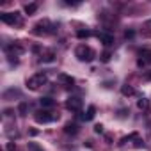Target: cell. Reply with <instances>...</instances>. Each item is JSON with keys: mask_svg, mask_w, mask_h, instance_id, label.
I'll return each instance as SVG.
<instances>
[{"mask_svg": "<svg viewBox=\"0 0 151 151\" xmlns=\"http://www.w3.org/2000/svg\"><path fill=\"white\" fill-rule=\"evenodd\" d=\"M75 55H77L78 60H82V62H91V60H94L96 52L87 45H78L77 50H75Z\"/></svg>", "mask_w": 151, "mask_h": 151, "instance_id": "1", "label": "cell"}, {"mask_svg": "<svg viewBox=\"0 0 151 151\" xmlns=\"http://www.w3.org/2000/svg\"><path fill=\"white\" fill-rule=\"evenodd\" d=\"M48 82V78H46V75L45 73H36L34 77H30L29 80H27V87L30 89V91H37L41 86H45Z\"/></svg>", "mask_w": 151, "mask_h": 151, "instance_id": "2", "label": "cell"}, {"mask_svg": "<svg viewBox=\"0 0 151 151\" xmlns=\"http://www.w3.org/2000/svg\"><path fill=\"white\" fill-rule=\"evenodd\" d=\"M53 30V25L48 22V20H41V22H37L36 25H34V34L36 36H46V34H50Z\"/></svg>", "mask_w": 151, "mask_h": 151, "instance_id": "3", "label": "cell"}, {"mask_svg": "<svg viewBox=\"0 0 151 151\" xmlns=\"http://www.w3.org/2000/svg\"><path fill=\"white\" fill-rule=\"evenodd\" d=\"M34 119H36V123H39V124H48V123H52V121H55L57 119V116H53L52 112H48V110H37L36 114H34Z\"/></svg>", "mask_w": 151, "mask_h": 151, "instance_id": "4", "label": "cell"}, {"mask_svg": "<svg viewBox=\"0 0 151 151\" xmlns=\"http://www.w3.org/2000/svg\"><path fill=\"white\" fill-rule=\"evenodd\" d=\"M0 20L4 23H7V25H18V27L23 23V20H22V16L18 13H2L0 14Z\"/></svg>", "mask_w": 151, "mask_h": 151, "instance_id": "5", "label": "cell"}, {"mask_svg": "<svg viewBox=\"0 0 151 151\" xmlns=\"http://www.w3.org/2000/svg\"><path fill=\"white\" fill-rule=\"evenodd\" d=\"M82 107H84V101H82V98H78V96H69V98L66 100V109L71 110V112H80Z\"/></svg>", "mask_w": 151, "mask_h": 151, "instance_id": "6", "label": "cell"}, {"mask_svg": "<svg viewBox=\"0 0 151 151\" xmlns=\"http://www.w3.org/2000/svg\"><path fill=\"white\" fill-rule=\"evenodd\" d=\"M23 52H25V48H23L20 43H13V45H7V46H6V53H7L9 59H11V57H20Z\"/></svg>", "mask_w": 151, "mask_h": 151, "instance_id": "7", "label": "cell"}, {"mask_svg": "<svg viewBox=\"0 0 151 151\" xmlns=\"http://www.w3.org/2000/svg\"><path fill=\"white\" fill-rule=\"evenodd\" d=\"M96 37H98L100 43H103L105 46H110V45L114 43V36H112V34H107V32H98Z\"/></svg>", "mask_w": 151, "mask_h": 151, "instance_id": "8", "label": "cell"}, {"mask_svg": "<svg viewBox=\"0 0 151 151\" xmlns=\"http://www.w3.org/2000/svg\"><path fill=\"white\" fill-rule=\"evenodd\" d=\"M57 78H59V82H60L62 86H66V87H71V86L75 84V78L69 77V75H66V73H60Z\"/></svg>", "mask_w": 151, "mask_h": 151, "instance_id": "9", "label": "cell"}, {"mask_svg": "<svg viewBox=\"0 0 151 151\" xmlns=\"http://www.w3.org/2000/svg\"><path fill=\"white\" fill-rule=\"evenodd\" d=\"M149 62H151V50H142L140 59H139V66H146Z\"/></svg>", "mask_w": 151, "mask_h": 151, "instance_id": "10", "label": "cell"}, {"mask_svg": "<svg viewBox=\"0 0 151 151\" xmlns=\"http://www.w3.org/2000/svg\"><path fill=\"white\" fill-rule=\"evenodd\" d=\"M94 116H96V107H94V105H89L87 110H86V114L82 116V119H84V121H93Z\"/></svg>", "mask_w": 151, "mask_h": 151, "instance_id": "11", "label": "cell"}, {"mask_svg": "<svg viewBox=\"0 0 151 151\" xmlns=\"http://www.w3.org/2000/svg\"><path fill=\"white\" fill-rule=\"evenodd\" d=\"M64 132H66L68 135H77V133H78V126L75 124V123H66Z\"/></svg>", "mask_w": 151, "mask_h": 151, "instance_id": "12", "label": "cell"}, {"mask_svg": "<svg viewBox=\"0 0 151 151\" xmlns=\"http://www.w3.org/2000/svg\"><path fill=\"white\" fill-rule=\"evenodd\" d=\"M39 103H41V107H43V109H52V107L55 105V101H53L50 96H45V98H41V100H39Z\"/></svg>", "mask_w": 151, "mask_h": 151, "instance_id": "13", "label": "cell"}, {"mask_svg": "<svg viewBox=\"0 0 151 151\" xmlns=\"http://www.w3.org/2000/svg\"><path fill=\"white\" fill-rule=\"evenodd\" d=\"M53 59H55V53L53 52H45L41 55V62H53Z\"/></svg>", "mask_w": 151, "mask_h": 151, "instance_id": "14", "label": "cell"}, {"mask_svg": "<svg viewBox=\"0 0 151 151\" xmlns=\"http://www.w3.org/2000/svg\"><path fill=\"white\" fill-rule=\"evenodd\" d=\"M121 93H123V96H133L135 94V89L130 87V86H123L121 87Z\"/></svg>", "mask_w": 151, "mask_h": 151, "instance_id": "15", "label": "cell"}, {"mask_svg": "<svg viewBox=\"0 0 151 151\" xmlns=\"http://www.w3.org/2000/svg\"><path fill=\"white\" fill-rule=\"evenodd\" d=\"M36 11H37V4H27V6H25V13H27L29 16L34 14Z\"/></svg>", "mask_w": 151, "mask_h": 151, "instance_id": "16", "label": "cell"}, {"mask_svg": "<svg viewBox=\"0 0 151 151\" xmlns=\"http://www.w3.org/2000/svg\"><path fill=\"white\" fill-rule=\"evenodd\" d=\"M77 37L78 39H87V37H91V30H77Z\"/></svg>", "mask_w": 151, "mask_h": 151, "instance_id": "17", "label": "cell"}, {"mask_svg": "<svg viewBox=\"0 0 151 151\" xmlns=\"http://www.w3.org/2000/svg\"><path fill=\"white\" fill-rule=\"evenodd\" d=\"M11 96H20V91H18V89H9V91L4 93V98H6V100H9Z\"/></svg>", "mask_w": 151, "mask_h": 151, "instance_id": "18", "label": "cell"}, {"mask_svg": "<svg viewBox=\"0 0 151 151\" xmlns=\"http://www.w3.org/2000/svg\"><path fill=\"white\" fill-rule=\"evenodd\" d=\"M27 110H29V103H20V107H18V112H20V116H27Z\"/></svg>", "mask_w": 151, "mask_h": 151, "instance_id": "19", "label": "cell"}, {"mask_svg": "<svg viewBox=\"0 0 151 151\" xmlns=\"http://www.w3.org/2000/svg\"><path fill=\"white\" fill-rule=\"evenodd\" d=\"M137 107H139L140 110H146V109H147V100H146V98H140V100L137 101Z\"/></svg>", "mask_w": 151, "mask_h": 151, "instance_id": "20", "label": "cell"}, {"mask_svg": "<svg viewBox=\"0 0 151 151\" xmlns=\"http://www.w3.org/2000/svg\"><path fill=\"white\" fill-rule=\"evenodd\" d=\"M110 57H112V55H110V52H103V53L100 55L101 62H109V60H110Z\"/></svg>", "mask_w": 151, "mask_h": 151, "instance_id": "21", "label": "cell"}, {"mask_svg": "<svg viewBox=\"0 0 151 151\" xmlns=\"http://www.w3.org/2000/svg\"><path fill=\"white\" fill-rule=\"evenodd\" d=\"M29 149H30V151H43V149H41L37 144H34V142H30V144H29Z\"/></svg>", "mask_w": 151, "mask_h": 151, "instance_id": "22", "label": "cell"}, {"mask_svg": "<svg viewBox=\"0 0 151 151\" xmlns=\"http://www.w3.org/2000/svg\"><path fill=\"white\" fill-rule=\"evenodd\" d=\"M94 132H96V133H103V126H101V124H96V126H94Z\"/></svg>", "mask_w": 151, "mask_h": 151, "instance_id": "23", "label": "cell"}, {"mask_svg": "<svg viewBox=\"0 0 151 151\" xmlns=\"http://www.w3.org/2000/svg\"><path fill=\"white\" fill-rule=\"evenodd\" d=\"M133 34H135L133 30H126V32H124V37H126V39H128V37H133Z\"/></svg>", "mask_w": 151, "mask_h": 151, "instance_id": "24", "label": "cell"}, {"mask_svg": "<svg viewBox=\"0 0 151 151\" xmlns=\"http://www.w3.org/2000/svg\"><path fill=\"white\" fill-rule=\"evenodd\" d=\"M14 149H16V146H14L13 142H9V144H7V151H14Z\"/></svg>", "mask_w": 151, "mask_h": 151, "instance_id": "25", "label": "cell"}, {"mask_svg": "<svg viewBox=\"0 0 151 151\" xmlns=\"http://www.w3.org/2000/svg\"><path fill=\"white\" fill-rule=\"evenodd\" d=\"M147 78H149V80H151V71H147Z\"/></svg>", "mask_w": 151, "mask_h": 151, "instance_id": "26", "label": "cell"}]
</instances>
